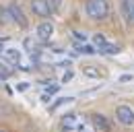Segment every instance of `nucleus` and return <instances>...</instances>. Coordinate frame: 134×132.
Returning <instances> with one entry per match:
<instances>
[{
  "mask_svg": "<svg viewBox=\"0 0 134 132\" xmlns=\"http://www.w3.org/2000/svg\"><path fill=\"white\" fill-rule=\"evenodd\" d=\"M70 79H72V72H66V74H64V76H62V82H66V81H70Z\"/></svg>",
  "mask_w": 134,
  "mask_h": 132,
  "instance_id": "14",
  "label": "nucleus"
},
{
  "mask_svg": "<svg viewBox=\"0 0 134 132\" xmlns=\"http://www.w3.org/2000/svg\"><path fill=\"white\" fill-rule=\"evenodd\" d=\"M99 52H103V54H118L120 48H118L116 43H107V41H105V43L99 46Z\"/></svg>",
  "mask_w": 134,
  "mask_h": 132,
  "instance_id": "8",
  "label": "nucleus"
},
{
  "mask_svg": "<svg viewBox=\"0 0 134 132\" xmlns=\"http://www.w3.org/2000/svg\"><path fill=\"white\" fill-rule=\"evenodd\" d=\"M74 37H76V39H83V41H85V37H87V35H85V33H74Z\"/></svg>",
  "mask_w": 134,
  "mask_h": 132,
  "instance_id": "15",
  "label": "nucleus"
},
{
  "mask_svg": "<svg viewBox=\"0 0 134 132\" xmlns=\"http://www.w3.org/2000/svg\"><path fill=\"white\" fill-rule=\"evenodd\" d=\"M83 72L87 74V76H93V79H99L101 74H103L99 68H93V66H85V68H83Z\"/></svg>",
  "mask_w": 134,
  "mask_h": 132,
  "instance_id": "10",
  "label": "nucleus"
},
{
  "mask_svg": "<svg viewBox=\"0 0 134 132\" xmlns=\"http://www.w3.org/2000/svg\"><path fill=\"white\" fill-rule=\"evenodd\" d=\"M79 124H81L79 114H66L64 118H62V126H64V128H68V130H74Z\"/></svg>",
  "mask_w": 134,
  "mask_h": 132,
  "instance_id": "7",
  "label": "nucleus"
},
{
  "mask_svg": "<svg viewBox=\"0 0 134 132\" xmlns=\"http://www.w3.org/2000/svg\"><path fill=\"white\" fill-rule=\"evenodd\" d=\"M72 132H95V128L91 126V122H83V124H79Z\"/></svg>",
  "mask_w": 134,
  "mask_h": 132,
  "instance_id": "11",
  "label": "nucleus"
},
{
  "mask_svg": "<svg viewBox=\"0 0 134 132\" xmlns=\"http://www.w3.org/2000/svg\"><path fill=\"white\" fill-rule=\"evenodd\" d=\"M31 10H33L37 16H50L52 6L48 0H31Z\"/></svg>",
  "mask_w": 134,
  "mask_h": 132,
  "instance_id": "3",
  "label": "nucleus"
},
{
  "mask_svg": "<svg viewBox=\"0 0 134 132\" xmlns=\"http://www.w3.org/2000/svg\"><path fill=\"white\" fill-rule=\"evenodd\" d=\"M93 39H95V43H97V46H101V43H105V37H103L101 33H97V35H95Z\"/></svg>",
  "mask_w": 134,
  "mask_h": 132,
  "instance_id": "13",
  "label": "nucleus"
},
{
  "mask_svg": "<svg viewBox=\"0 0 134 132\" xmlns=\"http://www.w3.org/2000/svg\"><path fill=\"white\" fill-rule=\"evenodd\" d=\"M109 13V6H107V0H87V15L95 21L105 19Z\"/></svg>",
  "mask_w": 134,
  "mask_h": 132,
  "instance_id": "1",
  "label": "nucleus"
},
{
  "mask_svg": "<svg viewBox=\"0 0 134 132\" xmlns=\"http://www.w3.org/2000/svg\"><path fill=\"white\" fill-rule=\"evenodd\" d=\"M37 39L39 41H50V37L54 35V25H52L50 21H43L41 25H37Z\"/></svg>",
  "mask_w": 134,
  "mask_h": 132,
  "instance_id": "4",
  "label": "nucleus"
},
{
  "mask_svg": "<svg viewBox=\"0 0 134 132\" xmlns=\"http://www.w3.org/2000/svg\"><path fill=\"white\" fill-rule=\"evenodd\" d=\"M116 118L124 124V126H132L134 124V112L132 107H128V105H120L116 109Z\"/></svg>",
  "mask_w": 134,
  "mask_h": 132,
  "instance_id": "2",
  "label": "nucleus"
},
{
  "mask_svg": "<svg viewBox=\"0 0 134 132\" xmlns=\"http://www.w3.org/2000/svg\"><path fill=\"white\" fill-rule=\"evenodd\" d=\"M79 52H83V54H95V50L91 48V46H81V50Z\"/></svg>",
  "mask_w": 134,
  "mask_h": 132,
  "instance_id": "12",
  "label": "nucleus"
},
{
  "mask_svg": "<svg viewBox=\"0 0 134 132\" xmlns=\"http://www.w3.org/2000/svg\"><path fill=\"white\" fill-rule=\"evenodd\" d=\"M91 126L99 132H109V122L103 118L101 114H93L91 116Z\"/></svg>",
  "mask_w": 134,
  "mask_h": 132,
  "instance_id": "5",
  "label": "nucleus"
},
{
  "mask_svg": "<svg viewBox=\"0 0 134 132\" xmlns=\"http://www.w3.org/2000/svg\"><path fill=\"white\" fill-rule=\"evenodd\" d=\"M8 15L13 16V21H15V23H19L21 27H27V19H25V15H23L21 6H17V4H10V6H8Z\"/></svg>",
  "mask_w": 134,
  "mask_h": 132,
  "instance_id": "6",
  "label": "nucleus"
},
{
  "mask_svg": "<svg viewBox=\"0 0 134 132\" xmlns=\"http://www.w3.org/2000/svg\"><path fill=\"white\" fill-rule=\"evenodd\" d=\"M0 132H2V130H0Z\"/></svg>",
  "mask_w": 134,
  "mask_h": 132,
  "instance_id": "16",
  "label": "nucleus"
},
{
  "mask_svg": "<svg viewBox=\"0 0 134 132\" xmlns=\"http://www.w3.org/2000/svg\"><path fill=\"white\" fill-rule=\"evenodd\" d=\"M122 8H124V13H126L128 19H134V0H124Z\"/></svg>",
  "mask_w": 134,
  "mask_h": 132,
  "instance_id": "9",
  "label": "nucleus"
}]
</instances>
